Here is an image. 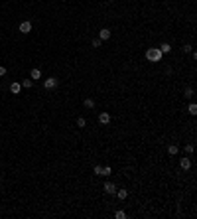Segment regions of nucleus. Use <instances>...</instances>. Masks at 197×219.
Returning a JSON list of instances; mask_svg holds the SVG:
<instances>
[{"label": "nucleus", "mask_w": 197, "mask_h": 219, "mask_svg": "<svg viewBox=\"0 0 197 219\" xmlns=\"http://www.w3.org/2000/svg\"><path fill=\"white\" fill-rule=\"evenodd\" d=\"M114 217H116V219H124V217H126V213L120 209V211H116V213H114Z\"/></svg>", "instance_id": "nucleus-21"}, {"label": "nucleus", "mask_w": 197, "mask_h": 219, "mask_svg": "<svg viewBox=\"0 0 197 219\" xmlns=\"http://www.w3.org/2000/svg\"><path fill=\"white\" fill-rule=\"evenodd\" d=\"M114 196L118 197V199H126V197H128V192H126V189H116Z\"/></svg>", "instance_id": "nucleus-8"}, {"label": "nucleus", "mask_w": 197, "mask_h": 219, "mask_svg": "<svg viewBox=\"0 0 197 219\" xmlns=\"http://www.w3.org/2000/svg\"><path fill=\"white\" fill-rule=\"evenodd\" d=\"M162 56H164V53H162L158 48H148V49H146V59L152 61V63L160 61V59H162Z\"/></svg>", "instance_id": "nucleus-1"}, {"label": "nucleus", "mask_w": 197, "mask_h": 219, "mask_svg": "<svg viewBox=\"0 0 197 219\" xmlns=\"http://www.w3.org/2000/svg\"><path fill=\"white\" fill-rule=\"evenodd\" d=\"M20 32H22V34H30L32 32V24L30 22H22V24H20Z\"/></svg>", "instance_id": "nucleus-7"}, {"label": "nucleus", "mask_w": 197, "mask_h": 219, "mask_svg": "<svg viewBox=\"0 0 197 219\" xmlns=\"http://www.w3.org/2000/svg\"><path fill=\"white\" fill-rule=\"evenodd\" d=\"M77 126H79V128H85V126H87V120L83 119V117H79V119H77Z\"/></svg>", "instance_id": "nucleus-16"}, {"label": "nucleus", "mask_w": 197, "mask_h": 219, "mask_svg": "<svg viewBox=\"0 0 197 219\" xmlns=\"http://www.w3.org/2000/svg\"><path fill=\"white\" fill-rule=\"evenodd\" d=\"M91 45H93V48H100V45H103V41H100L99 38H95V40L91 41Z\"/></svg>", "instance_id": "nucleus-18"}, {"label": "nucleus", "mask_w": 197, "mask_h": 219, "mask_svg": "<svg viewBox=\"0 0 197 219\" xmlns=\"http://www.w3.org/2000/svg\"><path fill=\"white\" fill-rule=\"evenodd\" d=\"M178 144H170L167 146V154H170V156H175V154H178Z\"/></svg>", "instance_id": "nucleus-9"}, {"label": "nucleus", "mask_w": 197, "mask_h": 219, "mask_svg": "<svg viewBox=\"0 0 197 219\" xmlns=\"http://www.w3.org/2000/svg\"><path fill=\"white\" fill-rule=\"evenodd\" d=\"M183 93H185V97H187V99H191V97H193V87H187V89L183 91Z\"/></svg>", "instance_id": "nucleus-17"}, {"label": "nucleus", "mask_w": 197, "mask_h": 219, "mask_svg": "<svg viewBox=\"0 0 197 219\" xmlns=\"http://www.w3.org/2000/svg\"><path fill=\"white\" fill-rule=\"evenodd\" d=\"M20 85H22V87H26V89H30V87L33 85V81H32V79H24V81L20 83Z\"/></svg>", "instance_id": "nucleus-15"}, {"label": "nucleus", "mask_w": 197, "mask_h": 219, "mask_svg": "<svg viewBox=\"0 0 197 219\" xmlns=\"http://www.w3.org/2000/svg\"><path fill=\"white\" fill-rule=\"evenodd\" d=\"M181 49H183V53H185V52H189V53H191V52H193V48H191V45H189V44H187V45H183V48H181Z\"/></svg>", "instance_id": "nucleus-23"}, {"label": "nucleus", "mask_w": 197, "mask_h": 219, "mask_svg": "<svg viewBox=\"0 0 197 219\" xmlns=\"http://www.w3.org/2000/svg\"><path fill=\"white\" fill-rule=\"evenodd\" d=\"M104 192H107L108 196H114V193H116V186L112 182H107V184H104Z\"/></svg>", "instance_id": "nucleus-4"}, {"label": "nucleus", "mask_w": 197, "mask_h": 219, "mask_svg": "<svg viewBox=\"0 0 197 219\" xmlns=\"http://www.w3.org/2000/svg\"><path fill=\"white\" fill-rule=\"evenodd\" d=\"M83 105H85V107H87V109H93V107H95V101H93V99H91V97H87V99H85V101H83Z\"/></svg>", "instance_id": "nucleus-14"}, {"label": "nucleus", "mask_w": 197, "mask_h": 219, "mask_svg": "<svg viewBox=\"0 0 197 219\" xmlns=\"http://www.w3.org/2000/svg\"><path fill=\"white\" fill-rule=\"evenodd\" d=\"M93 172H95V176H103V166H95Z\"/></svg>", "instance_id": "nucleus-19"}, {"label": "nucleus", "mask_w": 197, "mask_h": 219, "mask_svg": "<svg viewBox=\"0 0 197 219\" xmlns=\"http://www.w3.org/2000/svg\"><path fill=\"white\" fill-rule=\"evenodd\" d=\"M41 77V71L40 69H32L30 71V79H32V81H33V79H40Z\"/></svg>", "instance_id": "nucleus-11"}, {"label": "nucleus", "mask_w": 197, "mask_h": 219, "mask_svg": "<svg viewBox=\"0 0 197 219\" xmlns=\"http://www.w3.org/2000/svg\"><path fill=\"white\" fill-rule=\"evenodd\" d=\"M57 83H59V81H57L55 77H47V79H44V87H45V89H55Z\"/></svg>", "instance_id": "nucleus-2"}, {"label": "nucleus", "mask_w": 197, "mask_h": 219, "mask_svg": "<svg viewBox=\"0 0 197 219\" xmlns=\"http://www.w3.org/2000/svg\"><path fill=\"white\" fill-rule=\"evenodd\" d=\"M185 152L187 154H193V144H185Z\"/></svg>", "instance_id": "nucleus-22"}, {"label": "nucleus", "mask_w": 197, "mask_h": 219, "mask_svg": "<svg viewBox=\"0 0 197 219\" xmlns=\"http://www.w3.org/2000/svg\"><path fill=\"white\" fill-rule=\"evenodd\" d=\"M187 113H189L191 117H195V115H197V105H195V103H191L189 107H187Z\"/></svg>", "instance_id": "nucleus-13"}, {"label": "nucleus", "mask_w": 197, "mask_h": 219, "mask_svg": "<svg viewBox=\"0 0 197 219\" xmlns=\"http://www.w3.org/2000/svg\"><path fill=\"white\" fill-rule=\"evenodd\" d=\"M107 2H114V0H107Z\"/></svg>", "instance_id": "nucleus-25"}, {"label": "nucleus", "mask_w": 197, "mask_h": 219, "mask_svg": "<svg viewBox=\"0 0 197 219\" xmlns=\"http://www.w3.org/2000/svg\"><path fill=\"white\" fill-rule=\"evenodd\" d=\"M179 166H181V170H189L191 168V158H181L179 160Z\"/></svg>", "instance_id": "nucleus-6"}, {"label": "nucleus", "mask_w": 197, "mask_h": 219, "mask_svg": "<svg viewBox=\"0 0 197 219\" xmlns=\"http://www.w3.org/2000/svg\"><path fill=\"white\" fill-rule=\"evenodd\" d=\"M4 75H6V67L0 65V77H4Z\"/></svg>", "instance_id": "nucleus-24"}, {"label": "nucleus", "mask_w": 197, "mask_h": 219, "mask_svg": "<svg viewBox=\"0 0 197 219\" xmlns=\"http://www.w3.org/2000/svg\"><path fill=\"white\" fill-rule=\"evenodd\" d=\"M20 89H22V85H20V83H12V85H10V91H12L14 95H18Z\"/></svg>", "instance_id": "nucleus-12"}, {"label": "nucleus", "mask_w": 197, "mask_h": 219, "mask_svg": "<svg viewBox=\"0 0 197 219\" xmlns=\"http://www.w3.org/2000/svg\"><path fill=\"white\" fill-rule=\"evenodd\" d=\"M108 38H111V30H108V28H103V30H99V40H100V41L108 40Z\"/></svg>", "instance_id": "nucleus-5"}, {"label": "nucleus", "mask_w": 197, "mask_h": 219, "mask_svg": "<svg viewBox=\"0 0 197 219\" xmlns=\"http://www.w3.org/2000/svg\"><path fill=\"white\" fill-rule=\"evenodd\" d=\"M111 166H103V176H111Z\"/></svg>", "instance_id": "nucleus-20"}, {"label": "nucleus", "mask_w": 197, "mask_h": 219, "mask_svg": "<svg viewBox=\"0 0 197 219\" xmlns=\"http://www.w3.org/2000/svg\"><path fill=\"white\" fill-rule=\"evenodd\" d=\"M158 49H160L162 53H170V52H171V45H170V44H167V41H166V44H162V45H160V48H158Z\"/></svg>", "instance_id": "nucleus-10"}, {"label": "nucleus", "mask_w": 197, "mask_h": 219, "mask_svg": "<svg viewBox=\"0 0 197 219\" xmlns=\"http://www.w3.org/2000/svg\"><path fill=\"white\" fill-rule=\"evenodd\" d=\"M99 123H100V124H108V123H111V115H108L107 111H103V113L99 115Z\"/></svg>", "instance_id": "nucleus-3"}]
</instances>
